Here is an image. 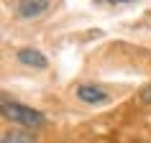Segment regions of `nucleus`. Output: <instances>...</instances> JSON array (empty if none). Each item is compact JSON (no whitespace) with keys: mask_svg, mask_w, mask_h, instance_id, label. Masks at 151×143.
<instances>
[{"mask_svg":"<svg viewBox=\"0 0 151 143\" xmlns=\"http://www.w3.org/2000/svg\"><path fill=\"white\" fill-rule=\"evenodd\" d=\"M3 118L13 120V123H18L21 128H28V130H36L46 123L44 112L33 110L28 105H21V102H8V100L3 102Z\"/></svg>","mask_w":151,"mask_h":143,"instance_id":"1","label":"nucleus"},{"mask_svg":"<svg viewBox=\"0 0 151 143\" xmlns=\"http://www.w3.org/2000/svg\"><path fill=\"white\" fill-rule=\"evenodd\" d=\"M49 8V0H18L16 16L18 18H39Z\"/></svg>","mask_w":151,"mask_h":143,"instance_id":"2","label":"nucleus"},{"mask_svg":"<svg viewBox=\"0 0 151 143\" xmlns=\"http://www.w3.org/2000/svg\"><path fill=\"white\" fill-rule=\"evenodd\" d=\"M18 61L23 66H33V69H46L49 66V59L41 54L39 49H21L18 51Z\"/></svg>","mask_w":151,"mask_h":143,"instance_id":"3","label":"nucleus"},{"mask_svg":"<svg viewBox=\"0 0 151 143\" xmlns=\"http://www.w3.org/2000/svg\"><path fill=\"white\" fill-rule=\"evenodd\" d=\"M77 97H80L82 102H90V105L108 102V92H103V89L95 87V84H80V87H77Z\"/></svg>","mask_w":151,"mask_h":143,"instance_id":"4","label":"nucleus"},{"mask_svg":"<svg viewBox=\"0 0 151 143\" xmlns=\"http://www.w3.org/2000/svg\"><path fill=\"white\" fill-rule=\"evenodd\" d=\"M0 143H36V138H33V133H28V128H13V130H5L3 133V138H0Z\"/></svg>","mask_w":151,"mask_h":143,"instance_id":"5","label":"nucleus"},{"mask_svg":"<svg viewBox=\"0 0 151 143\" xmlns=\"http://www.w3.org/2000/svg\"><path fill=\"white\" fill-rule=\"evenodd\" d=\"M138 100H141V102H146V105H151V84L143 89L141 95H138Z\"/></svg>","mask_w":151,"mask_h":143,"instance_id":"6","label":"nucleus"},{"mask_svg":"<svg viewBox=\"0 0 151 143\" xmlns=\"http://www.w3.org/2000/svg\"><path fill=\"white\" fill-rule=\"evenodd\" d=\"M110 3H131V0H110Z\"/></svg>","mask_w":151,"mask_h":143,"instance_id":"7","label":"nucleus"}]
</instances>
